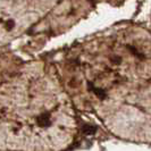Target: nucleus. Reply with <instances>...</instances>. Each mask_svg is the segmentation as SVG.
<instances>
[{"label":"nucleus","instance_id":"nucleus-1","mask_svg":"<svg viewBox=\"0 0 151 151\" xmlns=\"http://www.w3.org/2000/svg\"><path fill=\"white\" fill-rule=\"evenodd\" d=\"M14 27V23L13 22H8V23H6V29H7L8 31H10Z\"/></svg>","mask_w":151,"mask_h":151}]
</instances>
